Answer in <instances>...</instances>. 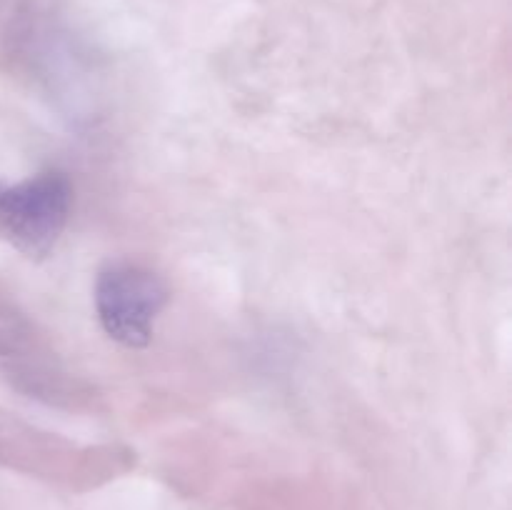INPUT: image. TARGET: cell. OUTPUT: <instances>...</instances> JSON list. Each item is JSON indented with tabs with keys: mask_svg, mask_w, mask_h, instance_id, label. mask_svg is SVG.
<instances>
[{
	"mask_svg": "<svg viewBox=\"0 0 512 510\" xmlns=\"http://www.w3.org/2000/svg\"><path fill=\"white\" fill-rule=\"evenodd\" d=\"M73 210V183L60 170H43L13 188H0V233L28 255L53 250Z\"/></svg>",
	"mask_w": 512,
	"mask_h": 510,
	"instance_id": "2",
	"label": "cell"
},
{
	"mask_svg": "<svg viewBox=\"0 0 512 510\" xmlns=\"http://www.w3.org/2000/svg\"><path fill=\"white\" fill-rule=\"evenodd\" d=\"M93 298L100 328L110 340L125 348H145L170 293L158 273L123 260L100 270Z\"/></svg>",
	"mask_w": 512,
	"mask_h": 510,
	"instance_id": "1",
	"label": "cell"
}]
</instances>
